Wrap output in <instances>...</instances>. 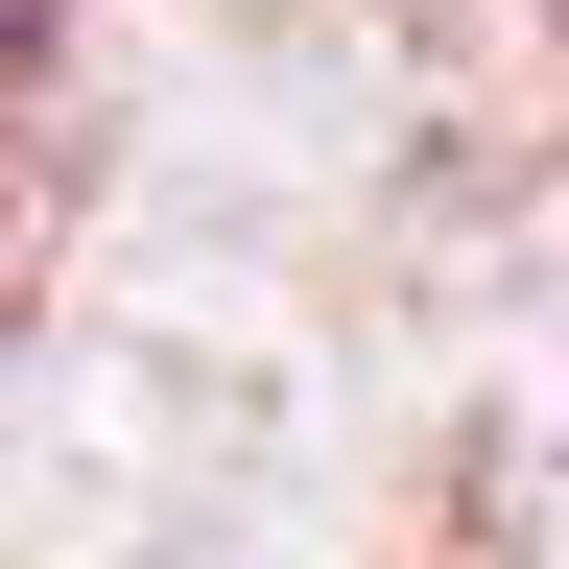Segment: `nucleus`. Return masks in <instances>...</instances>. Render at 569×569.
Segmentation results:
<instances>
[{"label": "nucleus", "mask_w": 569, "mask_h": 569, "mask_svg": "<svg viewBox=\"0 0 569 569\" xmlns=\"http://www.w3.org/2000/svg\"><path fill=\"white\" fill-rule=\"evenodd\" d=\"M0 71H24V0H0Z\"/></svg>", "instance_id": "nucleus-1"}]
</instances>
